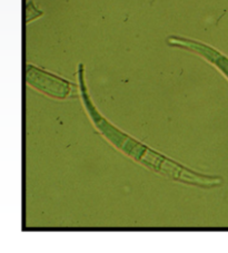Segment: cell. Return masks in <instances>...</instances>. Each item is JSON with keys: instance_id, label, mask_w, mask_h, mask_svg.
Masks as SVG:
<instances>
[{"instance_id": "1", "label": "cell", "mask_w": 228, "mask_h": 253, "mask_svg": "<svg viewBox=\"0 0 228 253\" xmlns=\"http://www.w3.org/2000/svg\"><path fill=\"white\" fill-rule=\"evenodd\" d=\"M78 75H79L80 82L81 98L84 100V105L87 112H88L90 119L93 120L95 126L97 127L99 132L113 145H115L118 150L124 152L125 154L130 156L135 161H137L140 164H143L147 169L155 171L158 174H161L165 177L172 178L174 181L201 187H215L222 184L223 180L221 177L204 175V174L196 173L191 171V169H188L185 167H183V165L176 163L175 161L166 158V156L157 153V152L151 150L149 147L145 146L144 144L136 141V139L128 136L127 134L122 133L121 130L109 123L107 120H105L99 114L97 110H96V107L94 106L93 102H91L84 82V69H82V65H79Z\"/></svg>"}, {"instance_id": "2", "label": "cell", "mask_w": 228, "mask_h": 253, "mask_svg": "<svg viewBox=\"0 0 228 253\" xmlns=\"http://www.w3.org/2000/svg\"><path fill=\"white\" fill-rule=\"evenodd\" d=\"M26 82L35 89L58 99L68 98L77 91V86L73 83L34 65H27Z\"/></svg>"}, {"instance_id": "3", "label": "cell", "mask_w": 228, "mask_h": 253, "mask_svg": "<svg viewBox=\"0 0 228 253\" xmlns=\"http://www.w3.org/2000/svg\"><path fill=\"white\" fill-rule=\"evenodd\" d=\"M166 42L169 46L181 48V49L191 51L200 56L201 58L216 67L228 80V57L218 51L216 48H213L207 43L181 36H169Z\"/></svg>"}]
</instances>
